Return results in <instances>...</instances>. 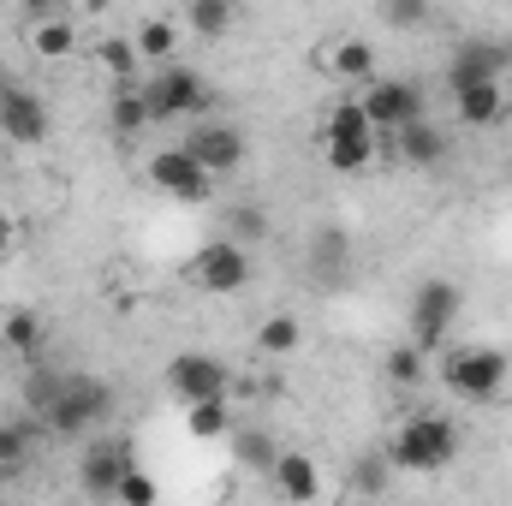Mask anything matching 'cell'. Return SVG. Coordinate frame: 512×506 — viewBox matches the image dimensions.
Instances as JSON below:
<instances>
[{"mask_svg":"<svg viewBox=\"0 0 512 506\" xmlns=\"http://www.w3.org/2000/svg\"><path fill=\"white\" fill-rule=\"evenodd\" d=\"M387 459H393V471H417V477L447 471V465L459 459V429H453V417H441V411L405 417V423L393 429V441H387Z\"/></svg>","mask_w":512,"mask_h":506,"instance_id":"1","label":"cell"},{"mask_svg":"<svg viewBox=\"0 0 512 506\" xmlns=\"http://www.w3.org/2000/svg\"><path fill=\"white\" fill-rule=\"evenodd\" d=\"M137 90H143V102H149V120H155V126L203 120V114L215 108V96H209L203 72H197V66H179V60H167L155 78H137Z\"/></svg>","mask_w":512,"mask_h":506,"instance_id":"2","label":"cell"},{"mask_svg":"<svg viewBox=\"0 0 512 506\" xmlns=\"http://www.w3.org/2000/svg\"><path fill=\"white\" fill-rule=\"evenodd\" d=\"M512 364L507 352H489V346H465V352H447L441 358V381L471 399V405H489V399H507L512 393Z\"/></svg>","mask_w":512,"mask_h":506,"instance_id":"3","label":"cell"},{"mask_svg":"<svg viewBox=\"0 0 512 506\" xmlns=\"http://www.w3.org/2000/svg\"><path fill=\"white\" fill-rule=\"evenodd\" d=\"M108 411H114V393H108V381H96V376H66V381H60V393H54V405L42 411V423H48L60 441H78V435H84V429H96Z\"/></svg>","mask_w":512,"mask_h":506,"instance_id":"4","label":"cell"},{"mask_svg":"<svg viewBox=\"0 0 512 506\" xmlns=\"http://www.w3.org/2000/svg\"><path fill=\"white\" fill-rule=\"evenodd\" d=\"M459 286L453 280H423L417 286V298H411V340L423 346V352H441L447 346V328L459 322Z\"/></svg>","mask_w":512,"mask_h":506,"instance_id":"5","label":"cell"},{"mask_svg":"<svg viewBox=\"0 0 512 506\" xmlns=\"http://www.w3.org/2000/svg\"><path fill=\"white\" fill-rule=\"evenodd\" d=\"M256 274V256L251 245H239V239H209L203 251L191 256V280L203 286V292H245Z\"/></svg>","mask_w":512,"mask_h":506,"instance_id":"6","label":"cell"},{"mask_svg":"<svg viewBox=\"0 0 512 506\" xmlns=\"http://www.w3.org/2000/svg\"><path fill=\"white\" fill-rule=\"evenodd\" d=\"M358 102H364V114H370L376 131H399L411 120H423V90L411 78H370V90Z\"/></svg>","mask_w":512,"mask_h":506,"instance_id":"7","label":"cell"},{"mask_svg":"<svg viewBox=\"0 0 512 506\" xmlns=\"http://www.w3.org/2000/svg\"><path fill=\"white\" fill-rule=\"evenodd\" d=\"M185 149L203 161L209 179H227V173H239V161H245V137H239V126H221V120H209V114L185 131Z\"/></svg>","mask_w":512,"mask_h":506,"instance_id":"8","label":"cell"},{"mask_svg":"<svg viewBox=\"0 0 512 506\" xmlns=\"http://www.w3.org/2000/svg\"><path fill=\"white\" fill-rule=\"evenodd\" d=\"M233 387V370L215 358V352H179L173 364H167V393L173 399H209V393H227Z\"/></svg>","mask_w":512,"mask_h":506,"instance_id":"9","label":"cell"},{"mask_svg":"<svg viewBox=\"0 0 512 506\" xmlns=\"http://www.w3.org/2000/svg\"><path fill=\"white\" fill-rule=\"evenodd\" d=\"M0 137L6 143H42L48 137V102L12 78H0Z\"/></svg>","mask_w":512,"mask_h":506,"instance_id":"10","label":"cell"},{"mask_svg":"<svg viewBox=\"0 0 512 506\" xmlns=\"http://www.w3.org/2000/svg\"><path fill=\"white\" fill-rule=\"evenodd\" d=\"M149 179H155V191H167V197H179V203H203L209 197V173H203V161L179 143V149H161L155 161H149Z\"/></svg>","mask_w":512,"mask_h":506,"instance_id":"11","label":"cell"},{"mask_svg":"<svg viewBox=\"0 0 512 506\" xmlns=\"http://www.w3.org/2000/svg\"><path fill=\"white\" fill-rule=\"evenodd\" d=\"M131 465V441H96L84 459H78V489L90 495V501H114V489H120V477H126Z\"/></svg>","mask_w":512,"mask_h":506,"instance_id":"12","label":"cell"},{"mask_svg":"<svg viewBox=\"0 0 512 506\" xmlns=\"http://www.w3.org/2000/svg\"><path fill=\"white\" fill-rule=\"evenodd\" d=\"M507 48H495V42H465L453 60H447V90L459 96V90H471V84H489V78H501L507 72Z\"/></svg>","mask_w":512,"mask_h":506,"instance_id":"13","label":"cell"},{"mask_svg":"<svg viewBox=\"0 0 512 506\" xmlns=\"http://www.w3.org/2000/svg\"><path fill=\"white\" fill-rule=\"evenodd\" d=\"M393 149H399V161H411V167H441V161L453 155V137L441 126H429V120H411V126L393 131Z\"/></svg>","mask_w":512,"mask_h":506,"instance_id":"14","label":"cell"},{"mask_svg":"<svg viewBox=\"0 0 512 506\" xmlns=\"http://www.w3.org/2000/svg\"><path fill=\"white\" fill-rule=\"evenodd\" d=\"M453 114H459V126H477V131L501 126V120H507V90H501V78L459 90V96H453Z\"/></svg>","mask_w":512,"mask_h":506,"instance_id":"15","label":"cell"},{"mask_svg":"<svg viewBox=\"0 0 512 506\" xmlns=\"http://www.w3.org/2000/svg\"><path fill=\"white\" fill-rule=\"evenodd\" d=\"M274 489H280L286 501H316V495H322L316 459H304V453H280V459H274Z\"/></svg>","mask_w":512,"mask_h":506,"instance_id":"16","label":"cell"},{"mask_svg":"<svg viewBox=\"0 0 512 506\" xmlns=\"http://www.w3.org/2000/svg\"><path fill=\"white\" fill-rule=\"evenodd\" d=\"M298 346H304V322H298V316L274 310V316L256 322V352H262V358H292Z\"/></svg>","mask_w":512,"mask_h":506,"instance_id":"17","label":"cell"},{"mask_svg":"<svg viewBox=\"0 0 512 506\" xmlns=\"http://www.w3.org/2000/svg\"><path fill=\"white\" fill-rule=\"evenodd\" d=\"M322 155L334 173H370L376 161V131H358V137H322Z\"/></svg>","mask_w":512,"mask_h":506,"instance_id":"18","label":"cell"},{"mask_svg":"<svg viewBox=\"0 0 512 506\" xmlns=\"http://www.w3.org/2000/svg\"><path fill=\"white\" fill-rule=\"evenodd\" d=\"M185 429H191L197 441H221V435L233 429V405H227V393L191 399V411H185Z\"/></svg>","mask_w":512,"mask_h":506,"instance_id":"19","label":"cell"},{"mask_svg":"<svg viewBox=\"0 0 512 506\" xmlns=\"http://www.w3.org/2000/svg\"><path fill=\"white\" fill-rule=\"evenodd\" d=\"M108 126L120 131V137H137L143 126H155V120H149V102H143L137 84H120V90H114V102H108Z\"/></svg>","mask_w":512,"mask_h":506,"instance_id":"20","label":"cell"},{"mask_svg":"<svg viewBox=\"0 0 512 506\" xmlns=\"http://www.w3.org/2000/svg\"><path fill=\"white\" fill-rule=\"evenodd\" d=\"M30 48H36L42 60H66V54L78 48V30H72V18H66V12H54V18H42V24L30 30Z\"/></svg>","mask_w":512,"mask_h":506,"instance_id":"21","label":"cell"},{"mask_svg":"<svg viewBox=\"0 0 512 506\" xmlns=\"http://www.w3.org/2000/svg\"><path fill=\"white\" fill-rule=\"evenodd\" d=\"M185 18H191V30H197L203 42H221V36L233 30L239 6H233V0H191V6H185Z\"/></svg>","mask_w":512,"mask_h":506,"instance_id":"22","label":"cell"},{"mask_svg":"<svg viewBox=\"0 0 512 506\" xmlns=\"http://www.w3.org/2000/svg\"><path fill=\"white\" fill-rule=\"evenodd\" d=\"M310 262H316V274H340V268H352V239H346L340 227H322V233L310 239Z\"/></svg>","mask_w":512,"mask_h":506,"instance_id":"23","label":"cell"},{"mask_svg":"<svg viewBox=\"0 0 512 506\" xmlns=\"http://www.w3.org/2000/svg\"><path fill=\"white\" fill-rule=\"evenodd\" d=\"M0 340H6L18 358H30V352L42 346V316H36V310H12V316L0 322Z\"/></svg>","mask_w":512,"mask_h":506,"instance_id":"24","label":"cell"},{"mask_svg":"<svg viewBox=\"0 0 512 506\" xmlns=\"http://www.w3.org/2000/svg\"><path fill=\"white\" fill-rule=\"evenodd\" d=\"M131 42H137V54H143V60H155V66H167V60H173V24H161V18H143Z\"/></svg>","mask_w":512,"mask_h":506,"instance_id":"25","label":"cell"},{"mask_svg":"<svg viewBox=\"0 0 512 506\" xmlns=\"http://www.w3.org/2000/svg\"><path fill=\"white\" fill-rule=\"evenodd\" d=\"M30 453H36V435L30 429H18V423H0V471L12 477V471H24L30 465Z\"/></svg>","mask_w":512,"mask_h":506,"instance_id":"26","label":"cell"},{"mask_svg":"<svg viewBox=\"0 0 512 506\" xmlns=\"http://www.w3.org/2000/svg\"><path fill=\"white\" fill-rule=\"evenodd\" d=\"M96 60H102L120 84H137V60H143V54H137V42H126V36H108V42L96 48Z\"/></svg>","mask_w":512,"mask_h":506,"instance_id":"27","label":"cell"},{"mask_svg":"<svg viewBox=\"0 0 512 506\" xmlns=\"http://www.w3.org/2000/svg\"><path fill=\"white\" fill-rule=\"evenodd\" d=\"M334 78H376V48L370 42H340L334 48Z\"/></svg>","mask_w":512,"mask_h":506,"instance_id":"28","label":"cell"},{"mask_svg":"<svg viewBox=\"0 0 512 506\" xmlns=\"http://www.w3.org/2000/svg\"><path fill=\"white\" fill-rule=\"evenodd\" d=\"M387 471H393L387 453H364V459H352V495H382Z\"/></svg>","mask_w":512,"mask_h":506,"instance_id":"29","label":"cell"},{"mask_svg":"<svg viewBox=\"0 0 512 506\" xmlns=\"http://www.w3.org/2000/svg\"><path fill=\"white\" fill-rule=\"evenodd\" d=\"M227 239H239V245H262V239H268V215L251 209V203H239V209L227 215Z\"/></svg>","mask_w":512,"mask_h":506,"instance_id":"30","label":"cell"},{"mask_svg":"<svg viewBox=\"0 0 512 506\" xmlns=\"http://www.w3.org/2000/svg\"><path fill=\"white\" fill-rule=\"evenodd\" d=\"M358 131H376L370 126V114H364V102H340V108L328 114L322 137H358Z\"/></svg>","mask_w":512,"mask_h":506,"instance_id":"31","label":"cell"},{"mask_svg":"<svg viewBox=\"0 0 512 506\" xmlns=\"http://www.w3.org/2000/svg\"><path fill=\"white\" fill-rule=\"evenodd\" d=\"M423 358H429V352H423L417 340H411V346H393V352H387V376L411 387V381H423Z\"/></svg>","mask_w":512,"mask_h":506,"instance_id":"32","label":"cell"},{"mask_svg":"<svg viewBox=\"0 0 512 506\" xmlns=\"http://www.w3.org/2000/svg\"><path fill=\"white\" fill-rule=\"evenodd\" d=\"M233 453H239V465H251V471H274V459H280L268 435H239V441H233Z\"/></svg>","mask_w":512,"mask_h":506,"instance_id":"33","label":"cell"},{"mask_svg":"<svg viewBox=\"0 0 512 506\" xmlns=\"http://www.w3.org/2000/svg\"><path fill=\"white\" fill-rule=\"evenodd\" d=\"M382 18L387 24H399V30H411V24L429 18V0H382Z\"/></svg>","mask_w":512,"mask_h":506,"instance_id":"34","label":"cell"},{"mask_svg":"<svg viewBox=\"0 0 512 506\" xmlns=\"http://www.w3.org/2000/svg\"><path fill=\"white\" fill-rule=\"evenodd\" d=\"M114 501H126V506H149V501H155V483H149V477H143V471L131 465L126 477H120V489H114Z\"/></svg>","mask_w":512,"mask_h":506,"instance_id":"35","label":"cell"},{"mask_svg":"<svg viewBox=\"0 0 512 506\" xmlns=\"http://www.w3.org/2000/svg\"><path fill=\"white\" fill-rule=\"evenodd\" d=\"M60 381H66V376H54V370L30 376V387H24V405H30V411H48V405H54V393H60Z\"/></svg>","mask_w":512,"mask_h":506,"instance_id":"36","label":"cell"},{"mask_svg":"<svg viewBox=\"0 0 512 506\" xmlns=\"http://www.w3.org/2000/svg\"><path fill=\"white\" fill-rule=\"evenodd\" d=\"M18 6H24V12H30V18H36V24H42V18H54V12H60V0H18Z\"/></svg>","mask_w":512,"mask_h":506,"instance_id":"37","label":"cell"},{"mask_svg":"<svg viewBox=\"0 0 512 506\" xmlns=\"http://www.w3.org/2000/svg\"><path fill=\"white\" fill-rule=\"evenodd\" d=\"M12 245H18V233H12V221H6V215H0V262H6V256H12Z\"/></svg>","mask_w":512,"mask_h":506,"instance_id":"38","label":"cell"},{"mask_svg":"<svg viewBox=\"0 0 512 506\" xmlns=\"http://www.w3.org/2000/svg\"><path fill=\"white\" fill-rule=\"evenodd\" d=\"M84 6H102V0H84Z\"/></svg>","mask_w":512,"mask_h":506,"instance_id":"39","label":"cell"},{"mask_svg":"<svg viewBox=\"0 0 512 506\" xmlns=\"http://www.w3.org/2000/svg\"><path fill=\"white\" fill-rule=\"evenodd\" d=\"M0 477H6V471H0Z\"/></svg>","mask_w":512,"mask_h":506,"instance_id":"40","label":"cell"}]
</instances>
